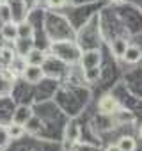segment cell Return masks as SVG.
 <instances>
[{"label":"cell","instance_id":"d4e9b609","mask_svg":"<svg viewBox=\"0 0 142 151\" xmlns=\"http://www.w3.org/2000/svg\"><path fill=\"white\" fill-rule=\"evenodd\" d=\"M69 151H71V149H69Z\"/></svg>","mask_w":142,"mask_h":151},{"label":"cell","instance_id":"ac0fdd59","mask_svg":"<svg viewBox=\"0 0 142 151\" xmlns=\"http://www.w3.org/2000/svg\"><path fill=\"white\" fill-rule=\"evenodd\" d=\"M71 151H101L100 146H94L91 142H84V140H78L73 147H71Z\"/></svg>","mask_w":142,"mask_h":151},{"label":"cell","instance_id":"603a6c76","mask_svg":"<svg viewBox=\"0 0 142 151\" xmlns=\"http://www.w3.org/2000/svg\"><path fill=\"white\" fill-rule=\"evenodd\" d=\"M112 4H121V2H124V0H110Z\"/></svg>","mask_w":142,"mask_h":151},{"label":"cell","instance_id":"8fae6325","mask_svg":"<svg viewBox=\"0 0 142 151\" xmlns=\"http://www.w3.org/2000/svg\"><path fill=\"white\" fill-rule=\"evenodd\" d=\"M25 68H27V60H25V57H22V55H16V57L11 60V64L7 66V69H9L11 75H22V73L25 71Z\"/></svg>","mask_w":142,"mask_h":151},{"label":"cell","instance_id":"8992f818","mask_svg":"<svg viewBox=\"0 0 142 151\" xmlns=\"http://www.w3.org/2000/svg\"><path fill=\"white\" fill-rule=\"evenodd\" d=\"M100 112L101 114H105V116H112V114H115L121 107H119V101L115 100V98H112V96H103L101 100H100Z\"/></svg>","mask_w":142,"mask_h":151},{"label":"cell","instance_id":"e0dca14e","mask_svg":"<svg viewBox=\"0 0 142 151\" xmlns=\"http://www.w3.org/2000/svg\"><path fill=\"white\" fill-rule=\"evenodd\" d=\"M13 20V7L7 2H0V22L6 23Z\"/></svg>","mask_w":142,"mask_h":151},{"label":"cell","instance_id":"ba28073f","mask_svg":"<svg viewBox=\"0 0 142 151\" xmlns=\"http://www.w3.org/2000/svg\"><path fill=\"white\" fill-rule=\"evenodd\" d=\"M121 59H123L126 64H137V62H140V59H142V50H140L137 45H128Z\"/></svg>","mask_w":142,"mask_h":151},{"label":"cell","instance_id":"7402d4cb","mask_svg":"<svg viewBox=\"0 0 142 151\" xmlns=\"http://www.w3.org/2000/svg\"><path fill=\"white\" fill-rule=\"evenodd\" d=\"M105 151H121V149H119V146H117V144H110V146H107V147H105Z\"/></svg>","mask_w":142,"mask_h":151},{"label":"cell","instance_id":"9a60e30c","mask_svg":"<svg viewBox=\"0 0 142 151\" xmlns=\"http://www.w3.org/2000/svg\"><path fill=\"white\" fill-rule=\"evenodd\" d=\"M7 128V135H9V139L11 140H18V139H22L23 135H25V128L22 126V124H16V123H11L9 126H6Z\"/></svg>","mask_w":142,"mask_h":151},{"label":"cell","instance_id":"30bf717a","mask_svg":"<svg viewBox=\"0 0 142 151\" xmlns=\"http://www.w3.org/2000/svg\"><path fill=\"white\" fill-rule=\"evenodd\" d=\"M25 60L27 64H36V66H43L46 62V53L41 50V48H32L27 55H25Z\"/></svg>","mask_w":142,"mask_h":151},{"label":"cell","instance_id":"52a82bcc","mask_svg":"<svg viewBox=\"0 0 142 151\" xmlns=\"http://www.w3.org/2000/svg\"><path fill=\"white\" fill-rule=\"evenodd\" d=\"M0 36H2L4 41H16L18 39V25L16 22H6L0 27Z\"/></svg>","mask_w":142,"mask_h":151},{"label":"cell","instance_id":"7c38bea8","mask_svg":"<svg viewBox=\"0 0 142 151\" xmlns=\"http://www.w3.org/2000/svg\"><path fill=\"white\" fill-rule=\"evenodd\" d=\"M117 146L121 151H135L137 149V140L131 135H124L117 140Z\"/></svg>","mask_w":142,"mask_h":151},{"label":"cell","instance_id":"ffe728a7","mask_svg":"<svg viewBox=\"0 0 142 151\" xmlns=\"http://www.w3.org/2000/svg\"><path fill=\"white\" fill-rule=\"evenodd\" d=\"M9 142H11V139L7 135V128L0 124V149H6L9 146Z\"/></svg>","mask_w":142,"mask_h":151},{"label":"cell","instance_id":"4fadbf2b","mask_svg":"<svg viewBox=\"0 0 142 151\" xmlns=\"http://www.w3.org/2000/svg\"><path fill=\"white\" fill-rule=\"evenodd\" d=\"M14 57H16V52H14V48H9V46L0 48V64H2V66H6V68H7Z\"/></svg>","mask_w":142,"mask_h":151},{"label":"cell","instance_id":"5bb4252c","mask_svg":"<svg viewBox=\"0 0 142 151\" xmlns=\"http://www.w3.org/2000/svg\"><path fill=\"white\" fill-rule=\"evenodd\" d=\"M23 128H25V133H37V132L43 128V121H41L39 117L32 116V117L23 124Z\"/></svg>","mask_w":142,"mask_h":151},{"label":"cell","instance_id":"cb8c5ba5","mask_svg":"<svg viewBox=\"0 0 142 151\" xmlns=\"http://www.w3.org/2000/svg\"><path fill=\"white\" fill-rule=\"evenodd\" d=\"M140 135H142V128H140Z\"/></svg>","mask_w":142,"mask_h":151},{"label":"cell","instance_id":"277c9868","mask_svg":"<svg viewBox=\"0 0 142 151\" xmlns=\"http://www.w3.org/2000/svg\"><path fill=\"white\" fill-rule=\"evenodd\" d=\"M22 77L27 84H39L44 78V69L43 66H36V64H27L25 71L22 73Z\"/></svg>","mask_w":142,"mask_h":151},{"label":"cell","instance_id":"5b68a950","mask_svg":"<svg viewBox=\"0 0 142 151\" xmlns=\"http://www.w3.org/2000/svg\"><path fill=\"white\" fill-rule=\"evenodd\" d=\"M32 116H34V112H32V109H30L29 105H18L16 110L13 112V119H11V123H16V124H22V126H23Z\"/></svg>","mask_w":142,"mask_h":151},{"label":"cell","instance_id":"44dd1931","mask_svg":"<svg viewBox=\"0 0 142 151\" xmlns=\"http://www.w3.org/2000/svg\"><path fill=\"white\" fill-rule=\"evenodd\" d=\"M46 4H48L52 9H60V7L66 4V0H46Z\"/></svg>","mask_w":142,"mask_h":151},{"label":"cell","instance_id":"9c48e42d","mask_svg":"<svg viewBox=\"0 0 142 151\" xmlns=\"http://www.w3.org/2000/svg\"><path fill=\"white\" fill-rule=\"evenodd\" d=\"M32 48H34V37H18L14 41V52H16V55L25 57Z\"/></svg>","mask_w":142,"mask_h":151},{"label":"cell","instance_id":"d6986e66","mask_svg":"<svg viewBox=\"0 0 142 151\" xmlns=\"http://www.w3.org/2000/svg\"><path fill=\"white\" fill-rule=\"evenodd\" d=\"M126 46H128V43H126L124 39H115V41H112V52H114V55H115V57H123Z\"/></svg>","mask_w":142,"mask_h":151},{"label":"cell","instance_id":"7a4b0ae2","mask_svg":"<svg viewBox=\"0 0 142 151\" xmlns=\"http://www.w3.org/2000/svg\"><path fill=\"white\" fill-rule=\"evenodd\" d=\"M80 66L84 71H94L101 64V53L100 50H85L80 53Z\"/></svg>","mask_w":142,"mask_h":151},{"label":"cell","instance_id":"3957f363","mask_svg":"<svg viewBox=\"0 0 142 151\" xmlns=\"http://www.w3.org/2000/svg\"><path fill=\"white\" fill-rule=\"evenodd\" d=\"M80 133H82V130H80V124L75 121V119H71L67 124H66V130H64V144L71 149L78 140H80Z\"/></svg>","mask_w":142,"mask_h":151},{"label":"cell","instance_id":"2e32d148","mask_svg":"<svg viewBox=\"0 0 142 151\" xmlns=\"http://www.w3.org/2000/svg\"><path fill=\"white\" fill-rule=\"evenodd\" d=\"M18 25V37H34V27L29 22H20Z\"/></svg>","mask_w":142,"mask_h":151},{"label":"cell","instance_id":"6da1fadb","mask_svg":"<svg viewBox=\"0 0 142 151\" xmlns=\"http://www.w3.org/2000/svg\"><path fill=\"white\" fill-rule=\"evenodd\" d=\"M50 50H52L53 57L59 59V60L64 62V64L78 62L80 53H82V50L78 48V45L71 43V41H55V43H52Z\"/></svg>","mask_w":142,"mask_h":151}]
</instances>
